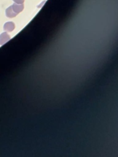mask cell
Listing matches in <instances>:
<instances>
[{
  "label": "cell",
  "instance_id": "1",
  "mask_svg": "<svg viewBox=\"0 0 118 157\" xmlns=\"http://www.w3.org/2000/svg\"><path fill=\"white\" fill-rule=\"evenodd\" d=\"M24 8L23 4H17L14 2L6 10V15L8 18H14L21 12Z\"/></svg>",
  "mask_w": 118,
  "mask_h": 157
},
{
  "label": "cell",
  "instance_id": "2",
  "mask_svg": "<svg viewBox=\"0 0 118 157\" xmlns=\"http://www.w3.org/2000/svg\"><path fill=\"white\" fill-rule=\"evenodd\" d=\"M3 29L5 31L11 32L15 29V24L12 21H7L4 25Z\"/></svg>",
  "mask_w": 118,
  "mask_h": 157
},
{
  "label": "cell",
  "instance_id": "3",
  "mask_svg": "<svg viewBox=\"0 0 118 157\" xmlns=\"http://www.w3.org/2000/svg\"><path fill=\"white\" fill-rule=\"evenodd\" d=\"M10 36L6 32L1 33V34H0V45H3L4 44L6 43L10 40Z\"/></svg>",
  "mask_w": 118,
  "mask_h": 157
},
{
  "label": "cell",
  "instance_id": "4",
  "mask_svg": "<svg viewBox=\"0 0 118 157\" xmlns=\"http://www.w3.org/2000/svg\"><path fill=\"white\" fill-rule=\"evenodd\" d=\"M13 1L17 4H23L25 0H13Z\"/></svg>",
  "mask_w": 118,
  "mask_h": 157
}]
</instances>
